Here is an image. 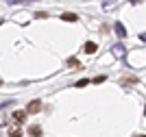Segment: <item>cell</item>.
<instances>
[{"label": "cell", "mask_w": 146, "mask_h": 137, "mask_svg": "<svg viewBox=\"0 0 146 137\" xmlns=\"http://www.w3.org/2000/svg\"><path fill=\"white\" fill-rule=\"evenodd\" d=\"M83 50H85L87 54H94V52H96V44H94V42H87L85 46H83Z\"/></svg>", "instance_id": "4"}, {"label": "cell", "mask_w": 146, "mask_h": 137, "mask_svg": "<svg viewBox=\"0 0 146 137\" xmlns=\"http://www.w3.org/2000/svg\"><path fill=\"white\" fill-rule=\"evenodd\" d=\"M144 115H146V109H144Z\"/></svg>", "instance_id": "11"}, {"label": "cell", "mask_w": 146, "mask_h": 137, "mask_svg": "<svg viewBox=\"0 0 146 137\" xmlns=\"http://www.w3.org/2000/svg\"><path fill=\"white\" fill-rule=\"evenodd\" d=\"M105 81H107V76H96L94 78V83H105Z\"/></svg>", "instance_id": "8"}, {"label": "cell", "mask_w": 146, "mask_h": 137, "mask_svg": "<svg viewBox=\"0 0 146 137\" xmlns=\"http://www.w3.org/2000/svg\"><path fill=\"white\" fill-rule=\"evenodd\" d=\"M87 83H90V81H85V78H83V81H79V83H76V87H85Z\"/></svg>", "instance_id": "10"}, {"label": "cell", "mask_w": 146, "mask_h": 137, "mask_svg": "<svg viewBox=\"0 0 146 137\" xmlns=\"http://www.w3.org/2000/svg\"><path fill=\"white\" fill-rule=\"evenodd\" d=\"M39 109H42V102L39 100H31L29 105H26V113H37Z\"/></svg>", "instance_id": "1"}, {"label": "cell", "mask_w": 146, "mask_h": 137, "mask_svg": "<svg viewBox=\"0 0 146 137\" xmlns=\"http://www.w3.org/2000/svg\"><path fill=\"white\" fill-rule=\"evenodd\" d=\"M68 66H70V68H79V59H76V57L68 59Z\"/></svg>", "instance_id": "6"}, {"label": "cell", "mask_w": 146, "mask_h": 137, "mask_svg": "<svg viewBox=\"0 0 146 137\" xmlns=\"http://www.w3.org/2000/svg\"><path fill=\"white\" fill-rule=\"evenodd\" d=\"M13 120H15L18 124H22V122L26 120V111H15V113H13Z\"/></svg>", "instance_id": "2"}, {"label": "cell", "mask_w": 146, "mask_h": 137, "mask_svg": "<svg viewBox=\"0 0 146 137\" xmlns=\"http://www.w3.org/2000/svg\"><path fill=\"white\" fill-rule=\"evenodd\" d=\"M29 133H31V135H33V137H42V126L33 124V126H31V128H29Z\"/></svg>", "instance_id": "3"}, {"label": "cell", "mask_w": 146, "mask_h": 137, "mask_svg": "<svg viewBox=\"0 0 146 137\" xmlns=\"http://www.w3.org/2000/svg\"><path fill=\"white\" fill-rule=\"evenodd\" d=\"M61 18H63V20H70V22H76V15H74V13H63Z\"/></svg>", "instance_id": "5"}, {"label": "cell", "mask_w": 146, "mask_h": 137, "mask_svg": "<svg viewBox=\"0 0 146 137\" xmlns=\"http://www.w3.org/2000/svg\"><path fill=\"white\" fill-rule=\"evenodd\" d=\"M20 135H22L20 128H11V131H9V137H20Z\"/></svg>", "instance_id": "7"}, {"label": "cell", "mask_w": 146, "mask_h": 137, "mask_svg": "<svg viewBox=\"0 0 146 137\" xmlns=\"http://www.w3.org/2000/svg\"><path fill=\"white\" fill-rule=\"evenodd\" d=\"M116 30H118V35H120V37H124V28H122L120 24H118V26H116Z\"/></svg>", "instance_id": "9"}]
</instances>
